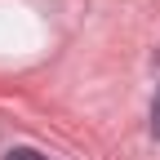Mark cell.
<instances>
[{"label": "cell", "instance_id": "1", "mask_svg": "<svg viewBox=\"0 0 160 160\" xmlns=\"http://www.w3.org/2000/svg\"><path fill=\"white\" fill-rule=\"evenodd\" d=\"M5 160H45V156H40V151H31V147H18V151H9Z\"/></svg>", "mask_w": 160, "mask_h": 160}, {"label": "cell", "instance_id": "2", "mask_svg": "<svg viewBox=\"0 0 160 160\" xmlns=\"http://www.w3.org/2000/svg\"><path fill=\"white\" fill-rule=\"evenodd\" d=\"M151 133L160 138V89H156V102H151Z\"/></svg>", "mask_w": 160, "mask_h": 160}]
</instances>
